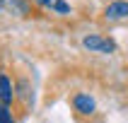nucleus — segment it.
Masks as SVG:
<instances>
[{"label":"nucleus","mask_w":128,"mask_h":123,"mask_svg":"<svg viewBox=\"0 0 128 123\" xmlns=\"http://www.w3.org/2000/svg\"><path fill=\"white\" fill-rule=\"evenodd\" d=\"M70 106H72V114L78 118H92L97 114V101L87 92H75L70 97Z\"/></svg>","instance_id":"nucleus-1"},{"label":"nucleus","mask_w":128,"mask_h":123,"mask_svg":"<svg viewBox=\"0 0 128 123\" xmlns=\"http://www.w3.org/2000/svg\"><path fill=\"white\" fill-rule=\"evenodd\" d=\"M14 101L24 111H29L32 104H34V85H32V80L27 75H17L14 77Z\"/></svg>","instance_id":"nucleus-2"},{"label":"nucleus","mask_w":128,"mask_h":123,"mask_svg":"<svg viewBox=\"0 0 128 123\" xmlns=\"http://www.w3.org/2000/svg\"><path fill=\"white\" fill-rule=\"evenodd\" d=\"M82 48L90 53H116V41L104 34H87L82 39Z\"/></svg>","instance_id":"nucleus-3"},{"label":"nucleus","mask_w":128,"mask_h":123,"mask_svg":"<svg viewBox=\"0 0 128 123\" xmlns=\"http://www.w3.org/2000/svg\"><path fill=\"white\" fill-rule=\"evenodd\" d=\"M104 19L106 22H121V19H128V0H111L104 10Z\"/></svg>","instance_id":"nucleus-4"},{"label":"nucleus","mask_w":128,"mask_h":123,"mask_svg":"<svg viewBox=\"0 0 128 123\" xmlns=\"http://www.w3.org/2000/svg\"><path fill=\"white\" fill-rule=\"evenodd\" d=\"M0 104L5 106H14V80L7 75V70L0 68Z\"/></svg>","instance_id":"nucleus-5"},{"label":"nucleus","mask_w":128,"mask_h":123,"mask_svg":"<svg viewBox=\"0 0 128 123\" xmlns=\"http://www.w3.org/2000/svg\"><path fill=\"white\" fill-rule=\"evenodd\" d=\"M34 5H36L34 0H7V10L14 17H22V19H27L32 14H39V10Z\"/></svg>","instance_id":"nucleus-6"},{"label":"nucleus","mask_w":128,"mask_h":123,"mask_svg":"<svg viewBox=\"0 0 128 123\" xmlns=\"http://www.w3.org/2000/svg\"><path fill=\"white\" fill-rule=\"evenodd\" d=\"M70 2H65V0H53V5H51V12L56 14H70Z\"/></svg>","instance_id":"nucleus-7"},{"label":"nucleus","mask_w":128,"mask_h":123,"mask_svg":"<svg viewBox=\"0 0 128 123\" xmlns=\"http://www.w3.org/2000/svg\"><path fill=\"white\" fill-rule=\"evenodd\" d=\"M17 118H14L12 114V106H5V104H0V123H14Z\"/></svg>","instance_id":"nucleus-8"},{"label":"nucleus","mask_w":128,"mask_h":123,"mask_svg":"<svg viewBox=\"0 0 128 123\" xmlns=\"http://www.w3.org/2000/svg\"><path fill=\"white\" fill-rule=\"evenodd\" d=\"M34 2L39 10H51V5H53V0H34Z\"/></svg>","instance_id":"nucleus-9"},{"label":"nucleus","mask_w":128,"mask_h":123,"mask_svg":"<svg viewBox=\"0 0 128 123\" xmlns=\"http://www.w3.org/2000/svg\"><path fill=\"white\" fill-rule=\"evenodd\" d=\"M2 10H7V0H0V12Z\"/></svg>","instance_id":"nucleus-10"}]
</instances>
